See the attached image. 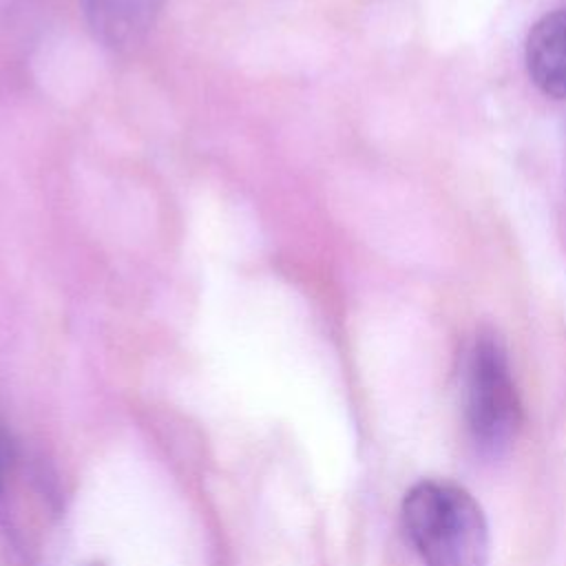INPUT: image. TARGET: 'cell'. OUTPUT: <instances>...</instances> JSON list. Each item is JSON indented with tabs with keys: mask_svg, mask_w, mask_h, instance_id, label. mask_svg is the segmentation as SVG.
<instances>
[{
	"mask_svg": "<svg viewBox=\"0 0 566 566\" xmlns=\"http://www.w3.org/2000/svg\"><path fill=\"white\" fill-rule=\"evenodd\" d=\"M402 526L424 566H489L486 517L460 484H413L402 500Z\"/></svg>",
	"mask_w": 566,
	"mask_h": 566,
	"instance_id": "obj_1",
	"label": "cell"
},
{
	"mask_svg": "<svg viewBox=\"0 0 566 566\" xmlns=\"http://www.w3.org/2000/svg\"><path fill=\"white\" fill-rule=\"evenodd\" d=\"M464 420L475 449L491 458L506 453L522 427V402L506 349L493 332H482L469 354Z\"/></svg>",
	"mask_w": 566,
	"mask_h": 566,
	"instance_id": "obj_2",
	"label": "cell"
},
{
	"mask_svg": "<svg viewBox=\"0 0 566 566\" xmlns=\"http://www.w3.org/2000/svg\"><path fill=\"white\" fill-rule=\"evenodd\" d=\"M166 0H82L84 20L97 42L113 51L139 44Z\"/></svg>",
	"mask_w": 566,
	"mask_h": 566,
	"instance_id": "obj_3",
	"label": "cell"
},
{
	"mask_svg": "<svg viewBox=\"0 0 566 566\" xmlns=\"http://www.w3.org/2000/svg\"><path fill=\"white\" fill-rule=\"evenodd\" d=\"M524 62L531 82L544 95L566 99V9L544 13L531 27Z\"/></svg>",
	"mask_w": 566,
	"mask_h": 566,
	"instance_id": "obj_4",
	"label": "cell"
},
{
	"mask_svg": "<svg viewBox=\"0 0 566 566\" xmlns=\"http://www.w3.org/2000/svg\"><path fill=\"white\" fill-rule=\"evenodd\" d=\"M9 458H11V449H9V440L4 436V431L0 429V493L4 486V475H7V467H9Z\"/></svg>",
	"mask_w": 566,
	"mask_h": 566,
	"instance_id": "obj_5",
	"label": "cell"
},
{
	"mask_svg": "<svg viewBox=\"0 0 566 566\" xmlns=\"http://www.w3.org/2000/svg\"><path fill=\"white\" fill-rule=\"evenodd\" d=\"M84 566H106V564H102V562H93V564H84Z\"/></svg>",
	"mask_w": 566,
	"mask_h": 566,
	"instance_id": "obj_6",
	"label": "cell"
}]
</instances>
